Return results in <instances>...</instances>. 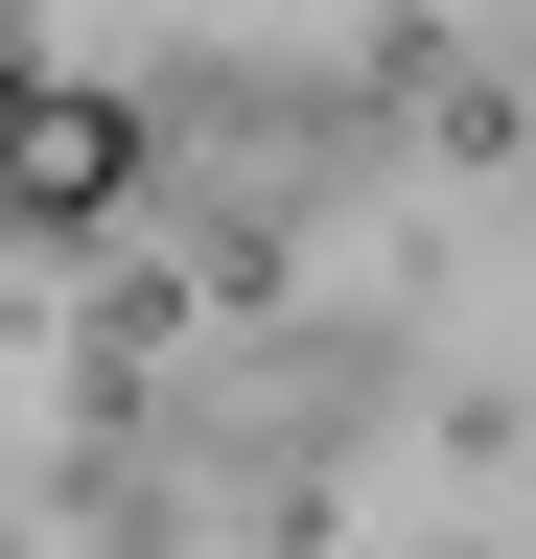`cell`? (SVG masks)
<instances>
[{
    "label": "cell",
    "mask_w": 536,
    "mask_h": 559,
    "mask_svg": "<svg viewBox=\"0 0 536 559\" xmlns=\"http://www.w3.org/2000/svg\"><path fill=\"white\" fill-rule=\"evenodd\" d=\"M141 187V94H71V70H0V210L71 234V210Z\"/></svg>",
    "instance_id": "obj_1"
}]
</instances>
